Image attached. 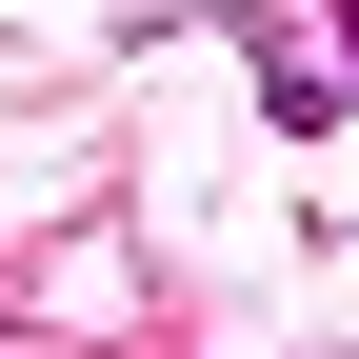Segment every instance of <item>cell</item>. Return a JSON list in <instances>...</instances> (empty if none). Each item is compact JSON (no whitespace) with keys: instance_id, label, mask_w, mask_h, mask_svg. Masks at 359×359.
Here are the masks:
<instances>
[{"instance_id":"6da1fadb","label":"cell","mask_w":359,"mask_h":359,"mask_svg":"<svg viewBox=\"0 0 359 359\" xmlns=\"http://www.w3.org/2000/svg\"><path fill=\"white\" fill-rule=\"evenodd\" d=\"M339 80H359V60H339Z\"/></svg>"}]
</instances>
